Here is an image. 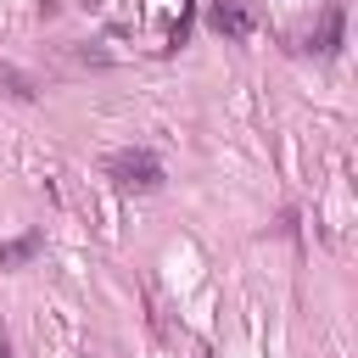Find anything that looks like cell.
Wrapping results in <instances>:
<instances>
[{
	"mask_svg": "<svg viewBox=\"0 0 358 358\" xmlns=\"http://www.w3.org/2000/svg\"><path fill=\"white\" fill-rule=\"evenodd\" d=\"M106 179H112L117 190L145 196V190H157V185H162V157H157V151H145V145L112 151V157H106Z\"/></svg>",
	"mask_w": 358,
	"mask_h": 358,
	"instance_id": "obj_1",
	"label": "cell"
},
{
	"mask_svg": "<svg viewBox=\"0 0 358 358\" xmlns=\"http://www.w3.org/2000/svg\"><path fill=\"white\" fill-rule=\"evenodd\" d=\"M207 28L224 34V39H246V34H252V11H246L241 0H213V6H207Z\"/></svg>",
	"mask_w": 358,
	"mask_h": 358,
	"instance_id": "obj_2",
	"label": "cell"
},
{
	"mask_svg": "<svg viewBox=\"0 0 358 358\" xmlns=\"http://www.w3.org/2000/svg\"><path fill=\"white\" fill-rule=\"evenodd\" d=\"M341 28H347V17H341V6H324V17H319V28L302 39V50H313V56H336L341 50Z\"/></svg>",
	"mask_w": 358,
	"mask_h": 358,
	"instance_id": "obj_3",
	"label": "cell"
},
{
	"mask_svg": "<svg viewBox=\"0 0 358 358\" xmlns=\"http://www.w3.org/2000/svg\"><path fill=\"white\" fill-rule=\"evenodd\" d=\"M39 246H45V235H39V229H22V235L0 241V268H17V263H28Z\"/></svg>",
	"mask_w": 358,
	"mask_h": 358,
	"instance_id": "obj_4",
	"label": "cell"
},
{
	"mask_svg": "<svg viewBox=\"0 0 358 358\" xmlns=\"http://www.w3.org/2000/svg\"><path fill=\"white\" fill-rule=\"evenodd\" d=\"M0 90L6 95H17V101H34L39 90H34V78L22 73V67H11V62H0Z\"/></svg>",
	"mask_w": 358,
	"mask_h": 358,
	"instance_id": "obj_5",
	"label": "cell"
}]
</instances>
